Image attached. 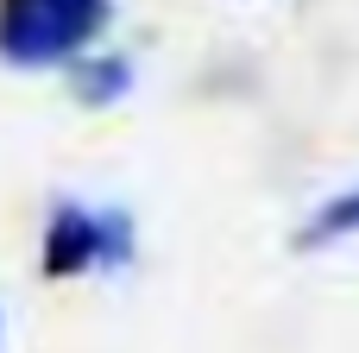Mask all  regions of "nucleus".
<instances>
[{
	"instance_id": "7ed1b4c3",
	"label": "nucleus",
	"mask_w": 359,
	"mask_h": 353,
	"mask_svg": "<svg viewBox=\"0 0 359 353\" xmlns=\"http://www.w3.org/2000/svg\"><path fill=\"white\" fill-rule=\"evenodd\" d=\"M341 234H359V189L334 196V202L303 227V246H322V240H341Z\"/></svg>"
},
{
	"instance_id": "f257e3e1",
	"label": "nucleus",
	"mask_w": 359,
	"mask_h": 353,
	"mask_svg": "<svg viewBox=\"0 0 359 353\" xmlns=\"http://www.w3.org/2000/svg\"><path fill=\"white\" fill-rule=\"evenodd\" d=\"M107 25V0H0V57L57 63Z\"/></svg>"
},
{
	"instance_id": "f03ea898",
	"label": "nucleus",
	"mask_w": 359,
	"mask_h": 353,
	"mask_svg": "<svg viewBox=\"0 0 359 353\" xmlns=\"http://www.w3.org/2000/svg\"><path fill=\"white\" fill-rule=\"evenodd\" d=\"M107 259H126V221L88 215V208H57L50 240H44V272L69 278V272H88V265H107Z\"/></svg>"
},
{
	"instance_id": "20e7f679",
	"label": "nucleus",
	"mask_w": 359,
	"mask_h": 353,
	"mask_svg": "<svg viewBox=\"0 0 359 353\" xmlns=\"http://www.w3.org/2000/svg\"><path fill=\"white\" fill-rule=\"evenodd\" d=\"M107 82H126V69H120V63H101V69H88V95H95V101H107V95H114Z\"/></svg>"
}]
</instances>
